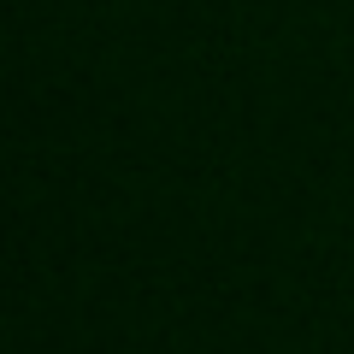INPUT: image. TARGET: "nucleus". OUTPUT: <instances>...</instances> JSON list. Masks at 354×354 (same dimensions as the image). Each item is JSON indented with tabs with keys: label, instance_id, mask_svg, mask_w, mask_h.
<instances>
[]
</instances>
